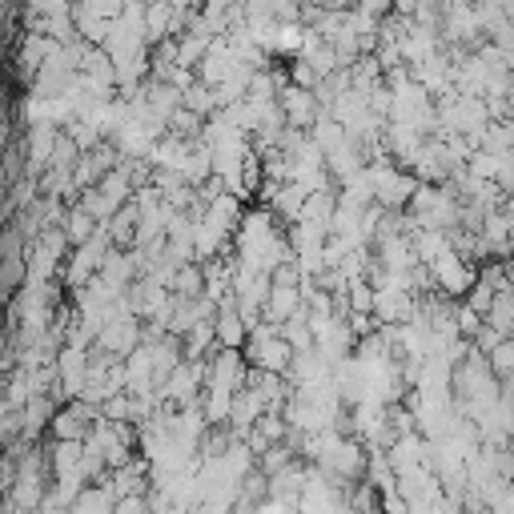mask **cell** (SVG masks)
<instances>
[{"mask_svg":"<svg viewBox=\"0 0 514 514\" xmlns=\"http://www.w3.org/2000/svg\"><path fill=\"white\" fill-rule=\"evenodd\" d=\"M97 229H101V221H97L85 205H77V201H73V205H69V217H65V233H69V241H73V245H85L89 237H97Z\"/></svg>","mask_w":514,"mask_h":514,"instance_id":"30bf717a","label":"cell"},{"mask_svg":"<svg viewBox=\"0 0 514 514\" xmlns=\"http://www.w3.org/2000/svg\"><path fill=\"white\" fill-rule=\"evenodd\" d=\"M101 418H105L101 406H93V402H85V398H73V402H65V406L57 410L49 434H53V438H65V442H85V438L97 430Z\"/></svg>","mask_w":514,"mask_h":514,"instance_id":"277c9868","label":"cell"},{"mask_svg":"<svg viewBox=\"0 0 514 514\" xmlns=\"http://www.w3.org/2000/svg\"><path fill=\"white\" fill-rule=\"evenodd\" d=\"M486 358H490V366H494L498 378H510V374H514V338H506V342H502L498 350H490Z\"/></svg>","mask_w":514,"mask_h":514,"instance_id":"7c38bea8","label":"cell"},{"mask_svg":"<svg viewBox=\"0 0 514 514\" xmlns=\"http://www.w3.org/2000/svg\"><path fill=\"white\" fill-rule=\"evenodd\" d=\"M430 274H434V286L446 294V298H462L470 294V286L478 282V270L470 266V257L458 253V249H446L430 262Z\"/></svg>","mask_w":514,"mask_h":514,"instance_id":"3957f363","label":"cell"},{"mask_svg":"<svg viewBox=\"0 0 514 514\" xmlns=\"http://www.w3.org/2000/svg\"><path fill=\"white\" fill-rule=\"evenodd\" d=\"M490 41H494L498 49H506V53L514 57V17H510V21H506V29H502L498 37H490Z\"/></svg>","mask_w":514,"mask_h":514,"instance_id":"5bb4252c","label":"cell"},{"mask_svg":"<svg viewBox=\"0 0 514 514\" xmlns=\"http://www.w3.org/2000/svg\"><path fill=\"white\" fill-rule=\"evenodd\" d=\"M486 326H494L502 338H514V286L498 290V298L486 310Z\"/></svg>","mask_w":514,"mask_h":514,"instance_id":"ba28073f","label":"cell"},{"mask_svg":"<svg viewBox=\"0 0 514 514\" xmlns=\"http://www.w3.org/2000/svg\"><path fill=\"white\" fill-rule=\"evenodd\" d=\"M141 342H145V326H141V318L129 314V310L117 314L113 322H105V330L97 334V346L109 350V354H117V358H129Z\"/></svg>","mask_w":514,"mask_h":514,"instance_id":"8992f818","label":"cell"},{"mask_svg":"<svg viewBox=\"0 0 514 514\" xmlns=\"http://www.w3.org/2000/svg\"><path fill=\"white\" fill-rule=\"evenodd\" d=\"M113 249H117V245H113V233H109V225H101L97 237H89L85 245H73V257H69L65 270H61V282H65L69 290H85V286L105 270V262H109Z\"/></svg>","mask_w":514,"mask_h":514,"instance_id":"6da1fadb","label":"cell"},{"mask_svg":"<svg viewBox=\"0 0 514 514\" xmlns=\"http://www.w3.org/2000/svg\"><path fill=\"white\" fill-rule=\"evenodd\" d=\"M278 105H282V113H286V125H290V129H302V133L314 129V125L326 117L318 93L306 89V85H286L282 97H278Z\"/></svg>","mask_w":514,"mask_h":514,"instance_id":"5b68a950","label":"cell"},{"mask_svg":"<svg viewBox=\"0 0 514 514\" xmlns=\"http://www.w3.org/2000/svg\"><path fill=\"white\" fill-rule=\"evenodd\" d=\"M169 294H177V298H205V266L185 262V266L169 278Z\"/></svg>","mask_w":514,"mask_h":514,"instance_id":"9c48e42d","label":"cell"},{"mask_svg":"<svg viewBox=\"0 0 514 514\" xmlns=\"http://www.w3.org/2000/svg\"><path fill=\"white\" fill-rule=\"evenodd\" d=\"M510 282H514V262H510Z\"/></svg>","mask_w":514,"mask_h":514,"instance_id":"9a60e30c","label":"cell"},{"mask_svg":"<svg viewBox=\"0 0 514 514\" xmlns=\"http://www.w3.org/2000/svg\"><path fill=\"white\" fill-rule=\"evenodd\" d=\"M113 514H153V502H149V494H125V498H117Z\"/></svg>","mask_w":514,"mask_h":514,"instance_id":"4fadbf2b","label":"cell"},{"mask_svg":"<svg viewBox=\"0 0 514 514\" xmlns=\"http://www.w3.org/2000/svg\"><path fill=\"white\" fill-rule=\"evenodd\" d=\"M77 205H85V209H89V213H93L101 225H105V221H113V213L121 209V205H117V201H113V197H109L101 185H89V189H81V193H77Z\"/></svg>","mask_w":514,"mask_h":514,"instance_id":"8fae6325","label":"cell"},{"mask_svg":"<svg viewBox=\"0 0 514 514\" xmlns=\"http://www.w3.org/2000/svg\"><path fill=\"white\" fill-rule=\"evenodd\" d=\"M302 306H306V294H302L298 286H274V290H270V302H266V318L282 326V322H290Z\"/></svg>","mask_w":514,"mask_h":514,"instance_id":"52a82bcc","label":"cell"},{"mask_svg":"<svg viewBox=\"0 0 514 514\" xmlns=\"http://www.w3.org/2000/svg\"><path fill=\"white\" fill-rule=\"evenodd\" d=\"M366 173H370V185H374V201L382 209H410V201H414V193L422 185V181H414L410 173H402L390 161H370Z\"/></svg>","mask_w":514,"mask_h":514,"instance_id":"7a4b0ae2","label":"cell"}]
</instances>
